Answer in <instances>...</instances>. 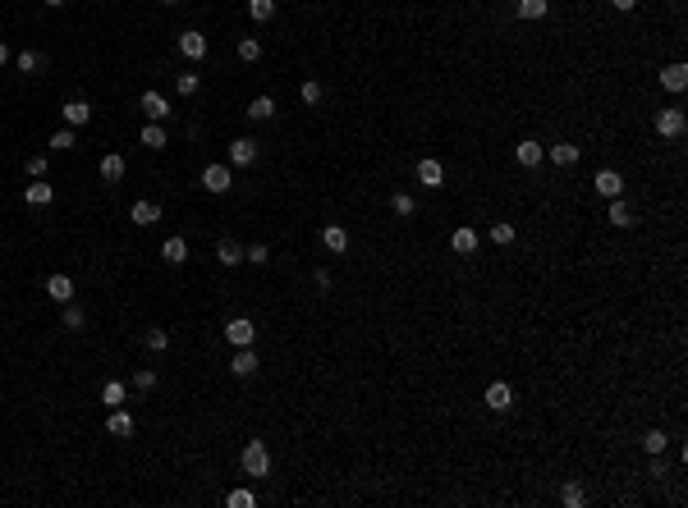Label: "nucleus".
Masks as SVG:
<instances>
[{"label": "nucleus", "instance_id": "c85d7f7f", "mask_svg": "<svg viewBox=\"0 0 688 508\" xmlns=\"http://www.w3.org/2000/svg\"><path fill=\"white\" fill-rule=\"evenodd\" d=\"M560 504H565V508H583V504H587V490H583L578 481H569L565 490H560Z\"/></svg>", "mask_w": 688, "mask_h": 508}, {"label": "nucleus", "instance_id": "4468645a", "mask_svg": "<svg viewBox=\"0 0 688 508\" xmlns=\"http://www.w3.org/2000/svg\"><path fill=\"white\" fill-rule=\"evenodd\" d=\"M46 298L60 302V307H64V302H74V279L69 275H51V279H46Z\"/></svg>", "mask_w": 688, "mask_h": 508}, {"label": "nucleus", "instance_id": "f257e3e1", "mask_svg": "<svg viewBox=\"0 0 688 508\" xmlns=\"http://www.w3.org/2000/svg\"><path fill=\"white\" fill-rule=\"evenodd\" d=\"M239 467H244V476H271V449L261 444V439H248L244 454H239Z\"/></svg>", "mask_w": 688, "mask_h": 508}, {"label": "nucleus", "instance_id": "f704fd0d", "mask_svg": "<svg viewBox=\"0 0 688 508\" xmlns=\"http://www.w3.org/2000/svg\"><path fill=\"white\" fill-rule=\"evenodd\" d=\"M198 87H202L198 74H174V92L179 96H198Z\"/></svg>", "mask_w": 688, "mask_h": 508}, {"label": "nucleus", "instance_id": "ea45409f", "mask_svg": "<svg viewBox=\"0 0 688 508\" xmlns=\"http://www.w3.org/2000/svg\"><path fill=\"white\" fill-rule=\"evenodd\" d=\"M225 504H230V508H253V504H257V495H253V490H230V495H225Z\"/></svg>", "mask_w": 688, "mask_h": 508}, {"label": "nucleus", "instance_id": "bb28decb", "mask_svg": "<svg viewBox=\"0 0 688 508\" xmlns=\"http://www.w3.org/2000/svg\"><path fill=\"white\" fill-rule=\"evenodd\" d=\"M161 257H166L170 266H184V261H188V243H184V238H166V248H161Z\"/></svg>", "mask_w": 688, "mask_h": 508}, {"label": "nucleus", "instance_id": "1a4fd4ad", "mask_svg": "<svg viewBox=\"0 0 688 508\" xmlns=\"http://www.w3.org/2000/svg\"><path fill=\"white\" fill-rule=\"evenodd\" d=\"M487 408L491 412H509V408H514V389H509L505 380H496V385L487 389Z\"/></svg>", "mask_w": 688, "mask_h": 508}, {"label": "nucleus", "instance_id": "4c0bfd02", "mask_svg": "<svg viewBox=\"0 0 688 508\" xmlns=\"http://www.w3.org/2000/svg\"><path fill=\"white\" fill-rule=\"evenodd\" d=\"M133 389H142V394H147V389H157V371H152V366H138V371H133Z\"/></svg>", "mask_w": 688, "mask_h": 508}, {"label": "nucleus", "instance_id": "7ed1b4c3", "mask_svg": "<svg viewBox=\"0 0 688 508\" xmlns=\"http://www.w3.org/2000/svg\"><path fill=\"white\" fill-rule=\"evenodd\" d=\"M202 188H207V192H230V188H235L230 165H207V170H202Z\"/></svg>", "mask_w": 688, "mask_h": 508}, {"label": "nucleus", "instance_id": "c03bdc74", "mask_svg": "<svg viewBox=\"0 0 688 508\" xmlns=\"http://www.w3.org/2000/svg\"><path fill=\"white\" fill-rule=\"evenodd\" d=\"M46 170H51V161H46L42 151H37V156H28V174H33V179H46Z\"/></svg>", "mask_w": 688, "mask_h": 508}, {"label": "nucleus", "instance_id": "aec40b11", "mask_svg": "<svg viewBox=\"0 0 688 508\" xmlns=\"http://www.w3.org/2000/svg\"><path fill=\"white\" fill-rule=\"evenodd\" d=\"M551 165H560V170H569V165H578V156H583V151H578V146L574 142H556V146H551Z\"/></svg>", "mask_w": 688, "mask_h": 508}, {"label": "nucleus", "instance_id": "9d476101", "mask_svg": "<svg viewBox=\"0 0 688 508\" xmlns=\"http://www.w3.org/2000/svg\"><path fill=\"white\" fill-rule=\"evenodd\" d=\"M96 170H101V179H106V183H120V179H124V170H129V161H124L120 151H106Z\"/></svg>", "mask_w": 688, "mask_h": 508}, {"label": "nucleus", "instance_id": "79ce46f5", "mask_svg": "<svg viewBox=\"0 0 688 508\" xmlns=\"http://www.w3.org/2000/svg\"><path fill=\"white\" fill-rule=\"evenodd\" d=\"M244 261H253V266H266V261H271V248H266V243H253V248L244 252Z\"/></svg>", "mask_w": 688, "mask_h": 508}, {"label": "nucleus", "instance_id": "dca6fc26", "mask_svg": "<svg viewBox=\"0 0 688 508\" xmlns=\"http://www.w3.org/2000/svg\"><path fill=\"white\" fill-rule=\"evenodd\" d=\"M23 202H28V207H51V202H55V188H51V183H42V179H33L23 188Z\"/></svg>", "mask_w": 688, "mask_h": 508}, {"label": "nucleus", "instance_id": "2eb2a0df", "mask_svg": "<svg viewBox=\"0 0 688 508\" xmlns=\"http://www.w3.org/2000/svg\"><path fill=\"white\" fill-rule=\"evenodd\" d=\"M661 87H665V92H684V87H688V64H679V60L665 64V69H661Z\"/></svg>", "mask_w": 688, "mask_h": 508}, {"label": "nucleus", "instance_id": "473e14b6", "mask_svg": "<svg viewBox=\"0 0 688 508\" xmlns=\"http://www.w3.org/2000/svg\"><path fill=\"white\" fill-rule=\"evenodd\" d=\"M64 330H74V335H79V330L87 325V316H83V307H79V302H64Z\"/></svg>", "mask_w": 688, "mask_h": 508}, {"label": "nucleus", "instance_id": "a19ab883", "mask_svg": "<svg viewBox=\"0 0 688 508\" xmlns=\"http://www.w3.org/2000/svg\"><path fill=\"white\" fill-rule=\"evenodd\" d=\"M142 339H147V348H152V353H166V348H170V335H166V330H147Z\"/></svg>", "mask_w": 688, "mask_h": 508}, {"label": "nucleus", "instance_id": "58836bf2", "mask_svg": "<svg viewBox=\"0 0 688 508\" xmlns=\"http://www.w3.org/2000/svg\"><path fill=\"white\" fill-rule=\"evenodd\" d=\"M18 74H37V69H42V55H37V51H18Z\"/></svg>", "mask_w": 688, "mask_h": 508}, {"label": "nucleus", "instance_id": "b1692460", "mask_svg": "<svg viewBox=\"0 0 688 508\" xmlns=\"http://www.w3.org/2000/svg\"><path fill=\"white\" fill-rule=\"evenodd\" d=\"M514 14H519V18H532V23H537V18H546V14H551V0H514Z\"/></svg>", "mask_w": 688, "mask_h": 508}, {"label": "nucleus", "instance_id": "423d86ee", "mask_svg": "<svg viewBox=\"0 0 688 508\" xmlns=\"http://www.w3.org/2000/svg\"><path fill=\"white\" fill-rule=\"evenodd\" d=\"M597 192H602V197H624V174L619 170H597Z\"/></svg>", "mask_w": 688, "mask_h": 508}, {"label": "nucleus", "instance_id": "49530a36", "mask_svg": "<svg viewBox=\"0 0 688 508\" xmlns=\"http://www.w3.org/2000/svg\"><path fill=\"white\" fill-rule=\"evenodd\" d=\"M610 9H619V14H628V9H638V0H610Z\"/></svg>", "mask_w": 688, "mask_h": 508}, {"label": "nucleus", "instance_id": "39448f33", "mask_svg": "<svg viewBox=\"0 0 688 508\" xmlns=\"http://www.w3.org/2000/svg\"><path fill=\"white\" fill-rule=\"evenodd\" d=\"M514 161L523 165V170H537V165L546 161V146H541V142H532V138H523V142L514 146Z\"/></svg>", "mask_w": 688, "mask_h": 508}, {"label": "nucleus", "instance_id": "a211bd4d", "mask_svg": "<svg viewBox=\"0 0 688 508\" xmlns=\"http://www.w3.org/2000/svg\"><path fill=\"white\" fill-rule=\"evenodd\" d=\"M322 243H326V252H335V257H340V252H349V229H344V224H326V229H322Z\"/></svg>", "mask_w": 688, "mask_h": 508}, {"label": "nucleus", "instance_id": "f8f14e48", "mask_svg": "<svg viewBox=\"0 0 688 508\" xmlns=\"http://www.w3.org/2000/svg\"><path fill=\"white\" fill-rule=\"evenodd\" d=\"M230 376H239V380L257 376V353H253V348H239V353L230 357Z\"/></svg>", "mask_w": 688, "mask_h": 508}, {"label": "nucleus", "instance_id": "7c9ffc66", "mask_svg": "<svg viewBox=\"0 0 688 508\" xmlns=\"http://www.w3.org/2000/svg\"><path fill=\"white\" fill-rule=\"evenodd\" d=\"M276 115V96H253V105H248V120H271Z\"/></svg>", "mask_w": 688, "mask_h": 508}, {"label": "nucleus", "instance_id": "6e6552de", "mask_svg": "<svg viewBox=\"0 0 688 508\" xmlns=\"http://www.w3.org/2000/svg\"><path fill=\"white\" fill-rule=\"evenodd\" d=\"M418 183H422V188H441V183H445V165L436 161V156L418 161Z\"/></svg>", "mask_w": 688, "mask_h": 508}, {"label": "nucleus", "instance_id": "37998d69", "mask_svg": "<svg viewBox=\"0 0 688 508\" xmlns=\"http://www.w3.org/2000/svg\"><path fill=\"white\" fill-rule=\"evenodd\" d=\"M51 151H74V129L51 133Z\"/></svg>", "mask_w": 688, "mask_h": 508}, {"label": "nucleus", "instance_id": "4be33fe9", "mask_svg": "<svg viewBox=\"0 0 688 508\" xmlns=\"http://www.w3.org/2000/svg\"><path fill=\"white\" fill-rule=\"evenodd\" d=\"M450 248L459 252V257H473V252H478V229H454L450 233Z\"/></svg>", "mask_w": 688, "mask_h": 508}, {"label": "nucleus", "instance_id": "393cba45", "mask_svg": "<svg viewBox=\"0 0 688 508\" xmlns=\"http://www.w3.org/2000/svg\"><path fill=\"white\" fill-rule=\"evenodd\" d=\"M216 261L220 266H239V261H244V248H239L235 238H220L216 243Z\"/></svg>", "mask_w": 688, "mask_h": 508}, {"label": "nucleus", "instance_id": "8fccbe9b", "mask_svg": "<svg viewBox=\"0 0 688 508\" xmlns=\"http://www.w3.org/2000/svg\"><path fill=\"white\" fill-rule=\"evenodd\" d=\"M161 5H179V0H161Z\"/></svg>", "mask_w": 688, "mask_h": 508}, {"label": "nucleus", "instance_id": "cd10ccee", "mask_svg": "<svg viewBox=\"0 0 688 508\" xmlns=\"http://www.w3.org/2000/svg\"><path fill=\"white\" fill-rule=\"evenodd\" d=\"M610 224H615V229H628V224H633V211L624 207V197H610Z\"/></svg>", "mask_w": 688, "mask_h": 508}, {"label": "nucleus", "instance_id": "ddd939ff", "mask_svg": "<svg viewBox=\"0 0 688 508\" xmlns=\"http://www.w3.org/2000/svg\"><path fill=\"white\" fill-rule=\"evenodd\" d=\"M230 165H257V142L253 138H235L230 142Z\"/></svg>", "mask_w": 688, "mask_h": 508}, {"label": "nucleus", "instance_id": "9b49d317", "mask_svg": "<svg viewBox=\"0 0 688 508\" xmlns=\"http://www.w3.org/2000/svg\"><path fill=\"white\" fill-rule=\"evenodd\" d=\"M142 115H147V120H170V101H166V96H161V92H152V87H147V92H142Z\"/></svg>", "mask_w": 688, "mask_h": 508}, {"label": "nucleus", "instance_id": "412c9836", "mask_svg": "<svg viewBox=\"0 0 688 508\" xmlns=\"http://www.w3.org/2000/svg\"><path fill=\"white\" fill-rule=\"evenodd\" d=\"M64 124H69V129H83V124L87 120H92V105H87V101H64Z\"/></svg>", "mask_w": 688, "mask_h": 508}, {"label": "nucleus", "instance_id": "2f4dec72", "mask_svg": "<svg viewBox=\"0 0 688 508\" xmlns=\"http://www.w3.org/2000/svg\"><path fill=\"white\" fill-rule=\"evenodd\" d=\"M248 18H253V23H266V18H276V0H248Z\"/></svg>", "mask_w": 688, "mask_h": 508}, {"label": "nucleus", "instance_id": "a18cd8bd", "mask_svg": "<svg viewBox=\"0 0 688 508\" xmlns=\"http://www.w3.org/2000/svg\"><path fill=\"white\" fill-rule=\"evenodd\" d=\"M298 96H303V105H322V83H303Z\"/></svg>", "mask_w": 688, "mask_h": 508}, {"label": "nucleus", "instance_id": "f3484780", "mask_svg": "<svg viewBox=\"0 0 688 508\" xmlns=\"http://www.w3.org/2000/svg\"><path fill=\"white\" fill-rule=\"evenodd\" d=\"M106 431H111L115 439H129V435H133V417L124 412V408H111V417H106Z\"/></svg>", "mask_w": 688, "mask_h": 508}, {"label": "nucleus", "instance_id": "a878e982", "mask_svg": "<svg viewBox=\"0 0 688 508\" xmlns=\"http://www.w3.org/2000/svg\"><path fill=\"white\" fill-rule=\"evenodd\" d=\"M124 394H129V385H124V380H106V385H101V403L106 408H120Z\"/></svg>", "mask_w": 688, "mask_h": 508}, {"label": "nucleus", "instance_id": "f03ea898", "mask_svg": "<svg viewBox=\"0 0 688 508\" xmlns=\"http://www.w3.org/2000/svg\"><path fill=\"white\" fill-rule=\"evenodd\" d=\"M225 339H230L235 348H253V344H257V325H253L248 316H235V321L225 325Z\"/></svg>", "mask_w": 688, "mask_h": 508}, {"label": "nucleus", "instance_id": "c9c22d12", "mask_svg": "<svg viewBox=\"0 0 688 508\" xmlns=\"http://www.w3.org/2000/svg\"><path fill=\"white\" fill-rule=\"evenodd\" d=\"M239 60H244V64L261 60V42H257V37H244V42H239Z\"/></svg>", "mask_w": 688, "mask_h": 508}, {"label": "nucleus", "instance_id": "5701e85b", "mask_svg": "<svg viewBox=\"0 0 688 508\" xmlns=\"http://www.w3.org/2000/svg\"><path fill=\"white\" fill-rule=\"evenodd\" d=\"M166 129H161V124L157 120H147V124H142V146H147V151H166Z\"/></svg>", "mask_w": 688, "mask_h": 508}, {"label": "nucleus", "instance_id": "09e8293b", "mask_svg": "<svg viewBox=\"0 0 688 508\" xmlns=\"http://www.w3.org/2000/svg\"><path fill=\"white\" fill-rule=\"evenodd\" d=\"M42 5H46V9H60V5H64V0H42Z\"/></svg>", "mask_w": 688, "mask_h": 508}, {"label": "nucleus", "instance_id": "72a5a7b5", "mask_svg": "<svg viewBox=\"0 0 688 508\" xmlns=\"http://www.w3.org/2000/svg\"><path fill=\"white\" fill-rule=\"evenodd\" d=\"M665 444H670V435H665V431H647V435H643V449H647L652 458H661Z\"/></svg>", "mask_w": 688, "mask_h": 508}, {"label": "nucleus", "instance_id": "20e7f679", "mask_svg": "<svg viewBox=\"0 0 688 508\" xmlns=\"http://www.w3.org/2000/svg\"><path fill=\"white\" fill-rule=\"evenodd\" d=\"M684 129H688L684 110H661L656 115V133H661V138H684Z\"/></svg>", "mask_w": 688, "mask_h": 508}, {"label": "nucleus", "instance_id": "6ab92c4d", "mask_svg": "<svg viewBox=\"0 0 688 508\" xmlns=\"http://www.w3.org/2000/svg\"><path fill=\"white\" fill-rule=\"evenodd\" d=\"M179 51H184V60H207V37H202V33H184Z\"/></svg>", "mask_w": 688, "mask_h": 508}, {"label": "nucleus", "instance_id": "c756f323", "mask_svg": "<svg viewBox=\"0 0 688 508\" xmlns=\"http://www.w3.org/2000/svg\"><path fill=\"white\" fill-rule=\"evenodd\" d=\"M390 211H395V216H418V197H413V192H395Z\"/></svg>", "mask_w": 688, "mask_h": 508}, {"label": "nucleus", "instance_id": "0eeeda50", "mask_svg": "<svg viewBox=\"0 0 688 508\" xmlns=\"http://www.w3.org/2000/svg\"><path fill=\"white\" fill-rule=\"evenodd\" d=\"M129 220L138 224V229H152V224L161 220V202H133V207H129Z\"/></svg>", "mask_w": 688, "mask_h": 508}, {"label": "nucleus", "instance_id": "e433bc0d", "mask_svg": "<svg viewBox=\"0 0 688 508\" xmlns=\"http://www.w3.org/2000/svg\"><path fill=\"white\" fill-rule=\"evenodd\" d=\"M491 243L509 248V243H514V224H509V220H496V224H491Z\"/></svg>", "mask_w": 688, "mask_h": 508}, {"label": "nucleus", "instance_id": "de8ad7c7", "mask_svg": "<svg viewBox=\"0 0 688 508\" xmlns=\"http://www.w3.org/2000/svg\"><path fill=\"white\" fill-rule=\"evenodd\" d=\"M5 60H9V46H5V42H0V64H5Z\"/></svg>", "mask_w": 688, "mask_h": 508}]
</instances>
